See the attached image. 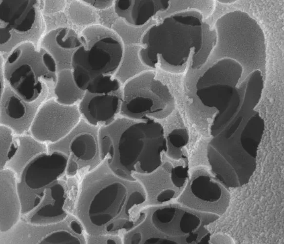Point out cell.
Masks as SVG:
<instances>
[{"label":"cell","instance_id":"1","mask_svg":"<svg viewBox=\"0 0 284 244\" xmlns=\"http://www.w3.org/2000/svg\"><path fill=\"white\" fill-rule=\"evenodd\" d=\"M146 197L136 180L115 174L105 161L81 180L74 214L87 235H119L134 227Z\"/></svg>","mask_w":284,"mask_h":244},{"label":"cell","instance_id":"2","mask_svg":"<svg viewBox=\"0 0 284 244\" xmlns=\"http://www.w3.org/2000/svg\"><path fill=\"white\" fill-rule=\"evenodd\" d=\"M216 32L193 9L175 12L150 27L143 35L138 56L151 69L180 74L197 70L208 61Z\"/></svg>","mask_w":284,"mask_h":244},{"label":"cell","instance_id":"3","mask_svg":"<svg viewBox=\"0 0 284 244\" xmlns=\"http://www.w3.org/2000/svg\"><path fill=\"white\" fill-rule=\"evenodd\" d=\"M98 139L102 161L115 174L129 180H136L134 174L156 170L167 151L163 126L153 119L116 118L99 127Z\"/></svg>","mask_w":284,"mask_h":244},{"label":"cell","instance_id":"4","mask_svg":"<svg viewBox=\"0 0 284 244\" xmlns=\"http://www.w3.org/2000/svg\"><path fill=\"white\" fill-rule=\"evenodd\" d=\"M265 129L264 120L256 111L239 128L212 135L207 147L212 172L227 187L247 183L256 169L258 147Z\"/></svg>","mask_w":284,"mask_h":244},{"label":"cell","instance_id":"5","mask_svg":"<svg viewBox=\"0 0 284 244\" xmlns=\"http://www.w3.org/2000/svg\"><path fill=\"white\" fill-rule=\"evenodd\" d=\"M219 217L170 202L143 208L133 232L139 244L207 243L210 234L206 227Z\"/></svg>","mask_w":284,"mask_h":244},{"label":"cell","instance_id":"6","mask_svg":"<svg viewBox=\"0 0 284 244\" xmlns=\"http://www.w3.org/2000/svg\"><path fill=\"white\" fill-rule=\"evenodd\" d=\"M215 25V45L201 68L228 58L237 61L243 67L240 82L255 70L261 71L264 77L266 63L265 38L257 21L246 12L235 10L223 15Z\"/></svg>","mask_w":284,"mask_h":244},{"label":"cell","instance_id":"7","mask_svg":"<svg viewBox=\"0 0 284 244\" xmlns=\"http://www.w3.org/2000/svg\"><path fill=\"white\" fill-rule=\"evenodd\" d=\"M57 67L52 56L31 42L22 43L7 56L2 78L12 90L29 103L42 97H53L57 81Z\"/></svg>","mask_w":284,"mask_h":244},{"label":"cell","instance_id":"8","mask_svg":"<svg viewBox=\"0 0 284 244\" xmlns=\"http://www.w3.org/2000/svg\"><path fill=\"white\" fill-rule=\"evenodd\" d=\"M80 37L82 44L73 56L72 71L76 86L85 92L95 77L113 76L117 72L123 61L124 48L118 34L100 25L86 27Z\"/></svg>","mask_w":284,"mask_h":244},{"label":"cell","instance_id":"9","mask_svg":"<svg viewBox=\"0 0 284 244\" xmlns=\"http://www.w3.org/2000/svg\"><path fill=\"white\" fill-rule=\"evenodd\" d=\"M175 108V100L169 87L151 71L130 79L123 88L120 114L136 120H163Z\"/></svg>","mask_w":284,"mask_h":244},{"label":"cell","instance_id":"10","mask_svg":"<svg viewBox=\"0 0 284 244\" xmlns=\"http://www.w3.org/2000/svg\"><path fill=\"white\" fill-rule=\"evenodd\" d=\"M0 51L9 53L17 46L38 44L45 30L39 0H2L0 2Z\"/></svg>","mask_w":284,"mask_h":244},{"label":"cell","instance_id":"11","mask_svg":"<svg viewBox=\"0 0 284 244\" xmlns=\"http://www.w3.org/2000/svg\"><path fill=\"white\" fill-rule=\"evenodd\" d=\"M67 163V157L63 153L47 151L38 155L24 167L17 178L21 216L39 203L46 188L66 175Z\"/></svg>","mask_w":284,"mask_h":244},{"label":"cell","instance_id":"12","mask_svg":"<svg viewBox=\"0 0 284 244\" xmlns=\"http://www.w3.org/2000/svg\"><path fill=\"white\" fill-rule=\"evenodd\" d=\"M99 127L81 118L76 126L64 137L47 144L49 152L57 151L68 158L66 175L81 180L102 162L99 145Z\"/></svg>","mask_w":284,"mask_h":244},{"label":"cell","instance_id":"13","mask_svg":"<svg viewBox=\"0 0 284 244\" xmlns=\"http://www.w3.org/2000/svg\"><path fill=\"white\" fill-rule=\"evenodd\" d=\"M86 244L84 228L74 214L64 221L34 225L21 219L10 229L0 232V244Z\"/></svg>","mask_w":284,"mask_h":244},{"label":"cell","instance_id":"14","mask_svg":"<svg viewBox=\"0 0 284 244\" xmlns=\"http://www.w3.org/2000/svg\"><path fill=\"white\" fill-rule=\"evenodd\" d=\"M81 179L63 176L44 191L39 203L21 218L34 225H47L61 222L74 214Z\"/></svg>","mask_w":284,"mask_h":244},{"label":"cell","instance_id":"15","mask_svg":"<svg viewBox=\"0 0 284 244\" xmlns=\"http://www.w3.org/2000/svg\"><path fill=\"white\" fill-rule=\"evenodd\" d=\"M230 196L227 187L204 169L190 175L177 203L194 210L222 215L227 210Z\"/></svg>","mask_w":284,"mask_h":244},{"label":"cell","instance_id":"16","mask_svg":"<svg viewBox=\"0 0 284 244\" xmlns=\"http://www.w3.org/2000/svg\"><path fill=\"white\" fill-rule=\"evenodd\" d=\"M146 194L143 208L170 203L176 200L189 177L188 165L164 162L156 170L147 175L134 174Z\"/></svg>","mask_w":284,"mask_h":244},{"label":"cell","instance_id":"17","mask_svg":"<svg viewBox=\"0 0 284 244\" xmlns=\"http://www.w3.org/2000/svg\"><path fill=\"white\" fill-rule=\"evenodd\" d=\"M80 119L77 105H63L52 98L39 109L30 134L46 144L55 143L67 135Z\"/></svg>","mask_w":284,"mask_h":244},{"label":"cell","instance_id":"18","mask_svg":"<svg viewBox=\"0 0 284 244\" xmlns=\"http://www.w3.org/2000/svg\"><path fill=\"white\" fill-rule=\"evenodd\" d=\"M53 98L46 95L33 103L26 102L5 83L1 92L0 123L19 136L30 134L35 117L42 104Z\"/></svg>","mask_w":284,"mask_h":244},{"label":"cell","instance_id":"19","mask_svg":"<svg viewBox=\"0 0 284 244\" xmlns=\"http://www.w3.org/2000/svg\"><path fill=\"white\" fill-rule=\"evenodd\" d=\"M123 89L107 93L84 94L77 104L81 118L89 124L101 127L112 123L120 114Z\"/></svg>","mask_w":284,"mask_h":244},{"label":"cell","instance_id":"20","mask_svg":"<svg viewBox=\"0 0 284 244\" xmlns=\"http://www.w3.org/2000/svg\"><path fill=\"white\" fill-rule=\"evenodd\" d=\"M40 46L54 59L57 71L72 70V57L82 44L80 35L74 30L60 27L52 30L41 40Z\"/></svg>","mask_w":284,"mask_h":244},{"label":"cell","instance_id":"21","mask_svg":"<svg viewBox=\"0 0 284 244\" xmlns=\"http://www.w3.org/2000/svg\"><path fill=\"white\" fill-rule=\"evenodd\" d=\"M21 206L17 178L8 168L0 170V232L13 227L20 219Z\"/></svg>","mask_w":284,"mask_h":244},{"label":"cell","instance_id":"22","mask_svg":"<svg viewBox=\"0 0 284 244\" xmlns=\"http://www.w3.org/2000/svg\"><path fill=\"white\" fill-rule=\"evenodd\" d=\"M116 15L127 25L139 28L144 26L154 16L170 7L169 0H128L114 1Z\"/></svg>","mask_w":284,"mask_h":244},{"label":"cell","instance_id":"23","mask_svg":"<svg viewBox=\"0 0 284 244\" xmlns=\"http://www.w3.org/2000/svg\"><path fill=\"white\" fill-rule=\"evenodd\" d=\"M18 140L16 152L4 168L14 172L17 178L30 161L38 155L48 151L46 143L39 142L30 134L18 135Z\"/></svg>","mask_w":284,"mask_h":244},{"label":"cell","instance_id":"24","mask_svg":"<svg viewBox=\"0 0 284 244\" xmlns=\"http://www.w3.org/2000/svg\"><path fill=\"white\" fill-rule=\"evenodd\" d=\"M85 92L80 90L74 81L72 70L57 72V81L54 89V99L58 103L65 105H77Z\"/></svg>","mask_w":284,"mask_h":244},{"label":"cell","instance_id":"25","mask_svg":"<svg viewBox=\"0 0 284 244\" xmlns=\"http://www.w3.org/2000/svg\"><path fill=\"white\" fill-rule=\"evenodd\" d=\"M167 151L165 155L175 161L185 159L183 148L189 141V135L185 128H176L166 135Z\"/></svg>","mask_w":284,"mask_h":244},{"label":"cell","instance_id":"26","mask_svg":"<svg viewBox=\"0 0 284 244\" xmlns=\"http://www.w3.org/2000/svg\"><path fill=\"white\" fill-rule=\"evenodd\" d=\"M18 146V135L9 127L0 126V168L3 169L15 155Z\"/></svg>","mask_w":284,"mask_h":244},{"label":"cell","instance_id":"27","mask_svg":"<svg viewBox=\"0 0 284 244\" xmlns=\"http://www.w3.org/2000/svg\"><path fill=\"white\" fill-rule=\"evenodd\" d=\"M87 244H123L118 235L91 236L86 234Z\"/></svg>","mask_w":284,"mask_h":244},{"label":"cell","instance_id":"28","mask_svg":"<svg viewBox=\"0 0 284 244\" xmlns=\"http://www.w3.org/2000/svg\"><path fill=\"white\" fill-rule=\"evenodd\" d=\"M85 3L98 9H105L113 5V0H83Z\"/></svg>","mask_w":284,"mask_h":244}]
</instances>
